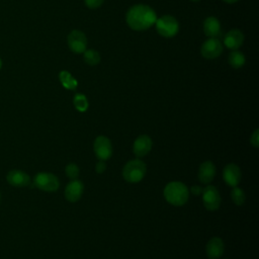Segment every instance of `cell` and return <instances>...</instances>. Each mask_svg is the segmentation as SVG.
Instances as JSON below:
<instances>
[{
    "instance_id": "obj_1",
    "label": "cell",
    "mask_w": 259,
    "mask_h": 259,
    "mask_svg": "<svg viewBox=\"0 0 259 259\" xmlns=\"http://www.w3.org/2000/svg\"><path fill=\"white\" fill-rule=\"evenodd\" d=\"M127 25L134 30H145L155 24L157 20L156 12L153 8L145 4L132 6L125 15Z\"/></svg>"
},
{
    "instance_id": "obj_2",
    "label": "cell",
    "mask_w": 259,
    "mask_h": 259,
    "mask_svg": "<svg viewBox=\"0 0 259 259\" xmlns=\"http://www.w3.org/2000/svg\"><path fill=\"white\" fill-rule=\"evenodd\" d=\"M188 194L186 185L179 181L170 182L164 188V196L166 200L176 206L184 204L188 199Z\"/></svg>"
},
{
    "instance_id": "obj_3",
    "label": "cell",
    "mask_w": 259,
    "mask_h": 259,
    "mask_svg": "<svg viewBox=\"0 0 259 259\" xmlns=\"http://www.w3.org/2000/svg\"><path fill=\"white\" fill-rule=\"evenodd\" d=\"M146 170V164L143 161L139 159L131 160L124 165L122 169V176L125 181L137 183L144 178Z\"/></svg>"
},
{
    "instance_id": "obj_4",
    "label": "cell",
    "mask_w": 259,
    "mask_h": 259,
    "mask_svg": "<svg viewBox=\"0 0 259 259\" xmlns=\"http://www.w3.org/2000/svg\"><path fill=\"white\" fill-rule=\"evenodd\" d=\"M158 33L164 37H172L179 30V23L172 15H163L155 22Z\"/></svg>"
},
{
    "instance_id": "obj_5",
    "label": "cell",
    "mask_w": 259,
    "mask_h": 259,
    "mask_svg": "<svg viewBox=\"0 0 259 259\" xmlns=\"http://www.w3.org/2000/svg\"><path fill=\"white\" fill-rule=\"evenodd\" d=\"M33 183L38 189L47 192H54L60 186L58 177L49 172L37 173L33 178Z\"/></svg>"
},
{
    "instance_id": "obj_6",
    "label": "cell",
    "mask_w": 259,
    "mask_h": 259,
    "mask_svg": "<svg viewBox=\"0 0 259 259\" xmlns=\"http://www.w3.org/2000/svg\"><path fill=\"white\" fill-rule=\"evenodd\" d=\"M223 53V45L215 37H209L206 39L200 48V54L203 58L212 60L217 59Z\"/></svg>"
},
{
    "instance_id": "obj_7",
    "label": "cell",
    "mask_w": 259,
    "mask_h": 259,
    "mask_svg": "<svg viewBox=\"0 0 259 259\" xmlns=\"http://www.w3.org/2000/svg\"><path fill=\"white\" fill-rule=\"evenodd\" d=\"M67 40L70 50L76 54L84 53V51L87 50V37L81 30H72L69 33Z\"/></svg>"
},
{
    "instance_id": "obj_8",
    "label": "cell",
    "mask_w": 259,
    "mask_h": 259,
    "mask_svg": "<svg viewBox=\"0 0 259 259\" xmlns=\"http://www.w3.org/2000/svg\"><path fill=\"white\" fill-rule=\"evenodd\" d=\"M202 201L203 205L208 210H215L220 207L221 204V195L217 187L212 185L206 186L202 189Z\"/></svg>"
},
{
    "instance_id": "obj_9",
    "label": "cell",
    "mask_w": 259,
    "mask_h": 259,
    "mask_svg": "<svg viewBox=\"0 0 259 259\" xmlns=\"http://www.w3.org/2000/svg\"><path fill=\"white\" fill-rule=\"evenodd\" d=\"M94 153L99 160H108L112 155V145L109 139L104 136H99L94 141Z\"/></svg>"
},
{
    "instance_id": "obj_10",
    "label": "cell",
    "mask_w": 259,
    "mask_h": 259,
    "mask_svg": "<svg viewBox=\"0 0 259 259\" xmlns=\"http://www.w3.org/2000/svg\"><path fill=\"white\" fill-rule=\"evenodd\" d=\"M7 182L15 187H24L30 184L29 175L21 170H10L6 175Z\"/></svg>"
},
{
    "instance_id": "obj_11",
    "label": "cell",
    "mask_w": 259,
    "mask_h": 259,
    "mask_svg": "<svg viewBox=\"0 0 259 259\" xmlns=\"http://www.w3.org/2000/svg\"><path fill=\"white\" fill-rule=\"evenodd\" d=\"M223 177H224L225 182L228 185H230L232 187L237 186L242 178V174H241V170H240L239 166L234 163L226 165V167L224 168Z\"/></svg>"
},
{
    "instance_id": "obj_12",
    "label": "cell",
    "mask_w": 259,
    "mask_h": 259,
    "mask_svg": "<svg viewBox=\"0 0 259 259\" xmlns=\"http://www.w3.org/2000/svg\"><path fill=\"white\" fill-rule=\"evenodd\" d=\"M243 42H244V34L240 29L233 28L230 31H228L227 34L225 35L224 44L231 51L238 50L243 45Z\"/></svg>"
},
{
    "instance_id": "obj_13",
    "label": "cell",
    "mask_w": 259,
    "mask_h": 259,
    "mask_svg": "<svg viewBox=\"0 0 259 259\" xmlns=\"http://www.w3.org/2000/svg\"><path fill=\"white\" fill-rule=\"evenodd\" d=\"M152 140L147 135L139 136L134 143V153L138 158L146 156L152 149Z\"/></svg>"
},
{
    "instance_id": "obj_14",
    "label": "cell",
    "mask_w": 259,
    "mask_h": 259,
    "mask_svg": "<svg viewBox=\"0 0 259 259\" xmlns=\"http://www.w3.org/2000/svg\"><path fill=\"white\" fill-rule=\"evenodd\" d=\"M83 183L79 180H72L65 188V197L67 200L71 201V202H75L77 200L80 199V197L82 196L83 193Z\"/></svg>"
},
{
    "instance_id": "obj_15",
    "label": "cell",
    "mask_w": 259,
    "mask_h": 259,
    "mask_svg": "<svg viewBox=\"0 0 259 259\" xmlns=\"http://www.w3.org/2000/svg\"><path fill=\"white\" fill-rule=\"evenodd\" d=\"M224 249H225L224 242L219 237L211 238L207 242L206 247H205L206 255L209 259H219L223 255Z\"/></svg>"
},
{
    "instance_id": "obj_16",
    "label": "cell",
    "mask_w": 259,
    "mask_h": 259,
    "mask_svg": "<svg viewBox=\"0 0 259 259\" xmlns=\"http://www.w3.org/2000/svg\"><path fill=\"white\" fill-rule=\"evenodd\" d=\"M215 175V166L210 161H205L200 164L198 169V179L204 184H208L212 181Z\"/></svg>"
},
{
    "instance_id": "obj_17",
    "label": "cell",
    "mask_w": 259,
    "mask_h": 259,
    "mask_svg": "<svg viewBox=\"0 0 259 259\" xmlns=\"http://www.w3.org/2000/svg\"><path fill=\"white\" fill-rule=\"evenodd\" d=\"M203 31L208 37H217L221 32V23L214 16H208L203 21Z\"/></svg>"
},
{
    "instance_id": "obj_18",
    "label": "cell",
    "mask_w": 259,
    "mask_h": 259,
    "mask_svg": "<svg viewBox=\"0 0 259 259\" xmlns=\"http://www.w3.org/2000/svg\"><path fill=\"white\" fill-rule=\"evenodd\" d=\"M245 55L239 51H232L229 55V63L232 68L239 69L245 65Z\"/></svg>"
},
{
    "instance_id": "obj_19",
    "label": "cell",
    "mask_w": 259,
    "mask_h": 259,
    "mask_svg": "<svg viewBox=\"0 0 259 259\" xmlns=\"http://www.w3.org/2000/svg\"><path fill=\"white\" fill-rule=\"evenodd\" d=\"M60 81L62 83V85L69 90H74L77 88V81L76 79L68 72V71H61L60 75H59Z\"/></svg>"
},
{
    "instance_id": "obj_20",
    "label": "cell",
    "mask_w": 259,
    "mask_h": 259,
    "mask_svg": "<svg viewBox=\"0 0 259 259\" xmlns=\"http://www.w3.org/2000/svg\"><path fill=\"white\" fill-rule=\"evenodd\" d=\"M83 58H84L85 63L87 65H89V66H96L100 62V55H99V53L94 51V50H91V49L84 51Z\"/></svg>"
},
{
    "instance_id": "obj_21",
    "label": "cell",
    "mask_w": 259,
    "mask_h": 259,
    "mask_svg": "<svg viewBox=\"0 0 259 259\" xmlns=\"http://www.w3.org/2000/svg\"><path fill=\"white\" fill-rule=\"evenodd\" d=\"M73 103H74V106L76 107V109L78 111H86V109L88 108V100L86 98V96L84 94H81V93H77L75 96H74V99H73Z\"/></svg>"
},
{
    "instance_id": "obj_22",
    "label": "cell",
    "mask_w": 259,
    "mask_h": 259,
    "mask_svg": "<svg viewBox=\"0 0 259 259\" xmlns=\"http://www.w3.org/2000/svg\"><path fill=\"white\" fill-rule=\"evenodd\" d=\"M231 197H232L233 202L238 206L242 205L245 202V198H246L244 191L241 188L236 187V186L234 187V189L231 192Z\"/></svg>"
},
{
    "instance_id": "obj_23",
    "label": "cell",
    "mask_w": 259,
    "mask_h": 259,
    "mask_svg": "<svg viewBox=\"0 0 259 259\" xmlns=\"http://www.w3.org/2000/svg\"><path fill=\"white\" fill-rule=\"evenodd\" d=\"M65 171H66L67 176L72 180H75L79 176V168L75 163H71V164L67 165Z\"/></svg>"
},
{
    "instance_id": "obj_24",
    "label": "cell",
    "mask_w": 259,
    "mask_h": 259,
    "mask_svg": "<svg viewBox=\"0 0 259 259\" xmlns=\"http://www.w3.org/2000/svg\"><path fill=\"white\" fill-rule=\"evenodd\" d=\"M84 1H85V4L88 8L96 9V8H98L102 5L104 0H84Z\"/></svg>"
},
{
    "instance_id": "obj_25",
    "label": "cell",
    "mask_w": 259,
    "mask_h": 259,
    "mask_svg": "<svg viewBox=\"0 0 259 259\" xmlns=\"http://www.w3.org/2000/svg\"><path fill=\"white\" fill-rule=\"evenodd\" d=\"M250 143L255 148L259 147V130H255V132L252 134L250 138Z\"/></svg>"
},
{
    "instance_id": "obj_26",
    "label": "cell",
    "mask_w": 259,
    "mask_h": 259,
    "mask_svg": "<svg viewBox=\"0 0 259 259\" xmlns=\"http://www.w3.org/2000/svg\"><path fill=\"white\" fill-rule=\"evenodd\" d=\"M105 169H106V165H105V163H104L102 160H99V162H97V163H96L95 171H96L97 173H102Z\"/></svg>"
},
{
    "instance_id": "obj_27",
    "label": "cell",
    "mask_w": 259,
    "mask_h": 259,
    "mask_svg": "<svg viewBox=\"0 0 259 259\" xmlns=\"http://www.w3.org/2000/svg\"><path fill=\"white\" fill-rule=\"evenodd\" d=\"M191 192H192L193 194H195V195H198V194H200V193L202 192V188H201L200 186L195 185V186H193V187L191 188Z\"/></svg>"
},
{
    "instance_id": "obj_28",
    "label": "cell",
    "mask_w": 259,
    "mask_h": 259,
    "mask_svg": "<svg viewBox=\"0 0 259 259\" xmlns=\"http://www.w3.org/2000/svg\"><path fill=\"white\" fill-rule=\"evenodd\" d=\"M224 2H227V3H229V4H232V3H235V2H237V1H239V0H223Z\"/></svg>"
},
{
    "instance_id": "obj_29",
    "label": "cell",
    "mask_w": 259,
    "mask_h": 259,
    "mask_svg": "<svg viewBox=\"0 0 259 259\" xmlns=\"http://www.w3.org/2000/svg\"><path fill=\"white\" fill-rule=\"evenodd\" d=\"M1 66H2V61H1V59H0V69H1Z\"/></svg>"
},
{
    "instance_id": "obj_30",
    "label": "cell",
    "mask_w": 259,
    "mask_h": 259,
    "mask_svg": "<svg viewBox=\"0 0 259 259\" xmlns=\"http://www.w3.org/2000/svg\"><path fill=\"white\" fill-rule=\"evenodd\" d=\"M190 1H193V2H197V1H199V0H190Z\"/></svg>"
},
{
    "instance_id": "obj_31",
    "label": "cell",
    "mask_w": 259,
    "mask_h": 259,
    "mask_svg": "<svg viewBox=\"0 0 259 259\" xmlns=\"http://www.w3.org/2000/svg\"><path fill=\"white\" fill-rule=\"evenodd\" d=\"M0 201H1V193H0Z\"/></svg>"
}]
</instances>
